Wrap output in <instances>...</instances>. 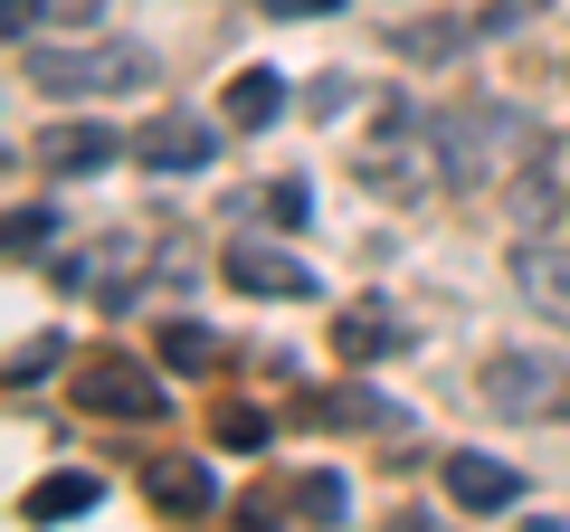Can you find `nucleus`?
<instances>
[{
  "label": "nucleus",
  "instance_id": "6ab92c4d",
  "mask_svg": "<svg viewBox=\"0 0 570 532\" xmlns=\"http://www.w3.org/2000/svg\"><path fill=\"white\" fill-rule=\"evenodd\" d=\"M48 362H67V333H39V343H20V352H10V381H39Z\"/></svg>",
  "mask_w": 570,
  "mask_h": 532
},
{
  "label": "nucleus",
  "instance_id": "4468645a",
  "mask_svg": "<svg viewBox=\"0 0 570 532\" xmlns=\"http://www.w3.org/2000/svg\"><path fill=\"white\" fill-rule=\"evenodd\" d=\"M96 494H105L96 475H39V485L20 494V513H29V523H67V513H86Z\"/></svg>",
  "mask_w": 570,
  "mask_h": 532
},
{
  "label": "nucleus",
  "instance_id": "1a4fd4ad",
  "mask_svg": "<svg viewBox=\"0 0 570 532\" xmlns=\"http://www.w3.org/2000/svg\"><path fill=\"white\" fill-rule=\"evenodd\" d=\"M438 475H448V494L466 513H504L513 494H523V475H513L504 456H475V447H448V466H438Z\"/></svg>",
  "mask_w": 570,
  "mask_h": 532
},
{
  "label": "nucleus",
  "instance_id": "6e6552de",
  "mask_svg": "<svg viewBox=\"0 0 570 532\" xmlns=\"http://www.w3.org/2000/svg\"><path fill=\"white\" fill-rule=\"evenodd\" d=\"M124 134L115 124H48L39 134V171H58V181H86V171H115Z\"/></svg>",
  "mask_w": 570,
  "mask_h": 532
},
{
  "label": "nucleus",
  "instance_id": "5701e85b",
  "mask_svg": "<svg viewBox=\"0 0 570 532\" xmlns=\"http://www.w3.org/2000/svg\"><path fill=\"white\" fill-rule=\"evenodd\" d=\"M48 10H58V20H96L105 0H48Z\"/></svg>",
  "mask_w": 570,
  "mask_h": 532
},
{
  "label": "nucleus",
  "instance_id": "20e7f679",
  "mask_svg": "<svg viewBox=\"0 0 570 532\" xmlns=\"http://www.w3.org/2000/svg\"><path fill=\"white\" fill-rule=\"evenodd\" d=\"M400 343H409V314H400V305H381V295H352V305L333 314V362H343V371L390 362Z\"/></svg>",
  "mask_w": 570,
  "mask_h": 532
},
{
  "label": "nucleus",
  "instance_id": "7ed1b4c3",
  "mask_svg": "<svg viewBox=\"0 0 570 532\" xmlns=\"http://www.w3.org/2000/svg\"><path fill=\"white\" fill-rule=\"evenodd\" d=\"M77 400L96 418H163V381L142 362H124V352H96V362L77 371Z\"/></svg>",
  "mask_w": 570,
  "mask_h": 532
},
{
  "label": "nucleus",
  "instance_id": "f8f14e48",
  "mask_svg": "<svg viewBox=\"0 0 570 532\" xmlns=\"http://www.w3.org/2000/svg\"><path fill=\"white\" fill-rule=\"evenodd\" d=\"M228 124H238V134H266V124L285 115V77L276 67H238V77H228V105H219Z\"/></svg>",
  "mask_w": 570,
  "mask_h": 532
},
{
  "label": "nucleus",
  "instance_id": "f03ea898",
  "mask_svg": "<svg viewBox=\"0 0 570 532\" xmlns=\"http://www.w3.org/2000/svg\"><path fill=\"white\" fill-rule=\"evenodd\" d=\"M475 390L494 418H570V362H551V352H494Z\"/></svg>",
  "mask_w": 570,
  "mask_h": 532
},
{
  "label": "nucleus",
  "instance_id": "0eeeda50",
  "mask_svg": "<svg viewBox=\"0 0 570 532\" xmlns=\"http://www.w3.org/2000/svg\"><path fill=\"white\" fill-rule=\"evenodd\" d=\"M209 152H219V124H209V115H163L134 144V162L163 171V181H181V171H209Z\"/></svg>",
  "mask_w": 570,
  "mask_h": 532
},
{
  "label": "nucleus",
  "instance_id": "9d476101",
  "mask_svg": "<svg viewBox=\"0 0 570 532\" xmlns=\"http://www.w3.org/2000/svg\"><path fill=\"white\" fill-rule=\"evenodd\" d=\"M513 295L570 324V247H542V238H532V247H513Z\"/></svg>",
  "mask_w": 570,
  "mask_h": 532
},
{
  "label": "nucleus",
  "instance_id": "39448f33",
  "mask_svg": "<svg viewBox=\"0 0 570 532\" xmlns=\"http://www.w3.org/2000/svg\"><path fill=\"white\" fill-rule=\"evenodd\" d=\"M409 105H381V134L362 144V181L371 190H390V200H419V181H428V162H419V144H409Z\"/></svg>",
  "mask_w": 570,
  "mask_h": 532
},
{
  "label": "nucleus",
  "instance_id": "f3484780",
  "mask_svg": "<svg viewBox=\"0 0 570 532\" xmlns=\"http://www.w3.org/2000/svg\"><path fill=\"white\" fill-rule=\"evenodd\" d=\"M163 362H171V371H200V362H219V343H209L200 324H171V333H163Z\"/></svg>",
  "mask_w": 570,
  "mask_h": 532
},
{
  "label": "nucleus",
  "instance_id": "ddd939ff",
  "mask_svg": "<svg viewBox=\"0 0 570 532\" xmlns=\"http://www.w3.org/2000/svg\"><path fill=\"white\" fill-rule=\"evenodd\" d=\"M276 513H295V523H343L352 513V485L333 466H314V475H295V485L276 494Z\"/></svg>",
  "mask_w": 570,
  "mask_h": 532
},
{
  "label": "nucleus",
  "instance_id": "423d86ee",
  "mask_svg": "<svg viewBox=\"0 0 570 532\" xmlns=\"http://www.w3.org/2000/svg\"><path fill=\"white\" fill-rule=\"evenodd\" d=\"M228 286H238V295H266V305H295V295H324V286H314V266H305V257H285V247H266V238H238V247H228Z\"/></svg>",
  "mask_w": 570,
  "mask_h": 532
},
{
  "label": "nucleus",
  "instance_id": "2eb2a0df",
  "mask_svg": "<svg viewBox=\"0 0 570 532\" xmlns=\"http://www.w3.org/2000/svg\"><path fill=\"white\" fill-rule=\"evenodd\" d=\"M324 410H333V418H362V428H409V410H390L381 390H362V381H343Z\"/></svg>",
  "mask_w": 570,
  "mask_h": 532
},
{
  "label": "nucleus",
  "instance_id": "f257e3e1",
  "mask_svg": "<svg viewBox=\"0 0 570 532\" xmlns=\"http://www.w3.org/2000/svg\"><path fill=\"white\" fill-rule=\"evenodd\" d=\"M20 67L39 77V96H134V86H153L142 48H20Z\"/></svg>",
  "mask_w": 570,
  "mask_h": 532
},
{
  "label": "nucleus",
  "instance_id": "aec40b11",
  "mask_svg": "<svg viewBox=\"0 0 570 532\" xmlns=\"http://www.w3.org/2000/svg\"><path fill=\"white\" fill-rule=\"evenodd\" d=\"M219 437H228V447H257L266 418H257V410H219Z\"/></svg>",
  "mask_w": 570,
  "mask_h": 532
},
{
  "label": "nucleus",
  "instance_id": "412c9836",
  "mask_svg": "<svg viewBox=\"0 0 570 532\" xmlns=\"http://www.w3.org/2000/svg\"><path fill=\"white\" fill-rule=\"evenodd\" d=\"M324 10H343V0H266V20H324Z\"/></svg>",
  "mask_w": 570,
  "mask_h": 532
},
{
  "label": "nucleus",
  "instance_id": "dca6fc26",
  "mask_svg": "<svg viewBox=\"0 0 570 532\" xmlns=\"http://www.w3.org/2000/svg\"><path fill=\"white\" fill-rule=\"evenodd\" d=\"M247 209H257L266 228H305V181H276V190H257Z\"/></svg>",
  "mask_w": 570,
  "mask_h": 532
},
{
  "label": "nucleus",
  "instance_id": "a211bd4d",
  "mask_svg": "<svg viewBox=\"0 0 570 532\" xmlns=\"http://www.w3.org/2000/svg\"><path fill=\"white\" fill-rule=\"evenodd\" d=\"M58 238V209H10V257H39Z\"/></svg>",
  "mask_w": 570,
  "mask_h": 532
},
{
  "label": "nucleus",
  "instance_id": "4be33fe9",
  "mask_svg": "<svg viewBox=\"0 0 570 532\" xmlns=\"http://www.w3.org/2000/svg\"><path fill=\"white\" fill-rule=\"evenodd\" d=\"M29 20H39V0H0V29H10L20 48H29Z\"/></svg>",
  "mask_w": 570,
  "mask_h": 532
},
{
  "label": "nucleus",
  "instance_id": "9b49d317",
  "mask_svg": "<svg viewBox=\"0 0 570 532\" xmlns=\"http://www.w3.org/2000/svg\"><path fill=\"white\" fill-rule=\"evenodd\" d=\"M142 485H153V504H163V513H209V504H219V485H209L200 456H153Z\"/></svg>",
  "mask_w": 570,
  "mask_h": 532
}]
</instances>
